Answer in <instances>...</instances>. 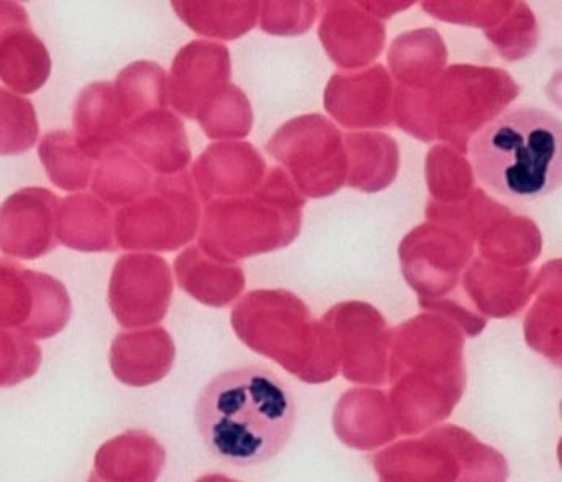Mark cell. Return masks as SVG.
<instances>
[{"label": "cell", "instance_id": "18", "mask_svg": "<svg viewBox=\"0 0 562 482\" xmlns=\"http://www.w3.org/2000/svg\"><path fill=\"white\" fill-rule=\"evenodd\" d=\"M40 137V123L31 100L0 88V156L22 155Z\"/></svg>", "mask_w": 562, "mask_h": 482}, {"label": "cell", "instance_id": "3", "mask_svg": "<svg viewBox=\"0 0 562 482\" xmlns=\"http://www.w3.org/2000/svg\"><path fill=\"white\" fill-rule=\"evenodd\" d=\"M373 463L381 482H506L509 474L503 453L454 425L394 444Z\"/></svg>", "mask_w": 562, "mask_h": 482}, {"label": "cell", "instance_id": "4", "mask_svg": "<svg viewBox=\"0 0 562 482\" xmlns=\"http://www.w3.org/2000/svg\"><path fill=\"white\" fill-rule=\"evenodd\" d=\"M193 206L183 177H158L150 190L116 214L117 246L130 251L171 253L192 238Z\"/></svg>", "mask_w": 562, "mask_h": 482}, {"label": "cell", "instance_id": "8", "mask_svg": "<svg viewBox=\"0 0 562 482\" xmlns=\"http://www.w3.org/2000/svg\"><path fill=\"white\" fill-rule=\"evenodd\" d=\"M120 145L156 175L182 171L190 159L182 123L166 109L142 114L127 124Z\"/></svg>", "mask_w": 562, "mask_h": 482}, {"label": "cell", "instance_id": "11", "mask_svg": "<svg viewBox=\"0 0 562 482\" xmlns=\"http://www.w3.org/2000/svg\"><path fill=\"white\" fill-rule=\"evenodd\" d=\"M72 124L76 142L89 158L100 159L117 147L126 123L117 105L114 86L93 82L82 89L76 100Z\"/></svg>", "mask_w": 562, "mask_h": 482}, {"label": "cell", "instance_id": "7", "mask_svg": "<svg viewBox=\"0 0 562 482\" xmlns=\"http://www.w3.org/2000/svg\"><path fill=\"white\" fill-rule=\"evenodd\" d=\"M60 200L41 187H26L0 204V251L33 261L58 245L57 213Z\"/></svg>", "mask_w": 562, "mask_h": 482}, {"label": "cell", "instance_id": "10", "mask_svg": "<svg viewBox=\"0 0 562 482\" xmlns=\"http://www.w3.org/2000/svg\"><path fill=\"white\" fill-rule=\"evenodd\" d=\"M176 348L162 328L121 332L110 349L114 377L130 386H148L162 380L172 369Z\"/></svg>", "mask_w": 562, "mask_h": 482}, {"label": "cell", "instance_id": "20", "mask_svg": "<svg viewBox=\"0 0 562 482\" xmlns=\"http://www.w3.org/2000/svg\"><path fill=\"white\" fill-rule=\"evenodd\" d=\"M196 482H238L224 477V474H210V477L200 478Z\"/></svg>", "mask_w": 562, "mask_h": 482}, {"label": "cell", "instance_id": "12", "mask_svg": "<svg viewBox=\"0 0 562 482\" xmlns=\"http://www.w3.org/2000/svg\"><path fill=\"white\" fill-rule=\"evenodd\" d=\"M50 54L31 27L30 16L0 33V81L13 92H37L50 78Z\"/></svg>", "mask_w": 562, "mask_h": 482}, {"label": "cell", "instance_id": "5", "mask_svg": "<svg viewBox=\"0 0 562 482\" xmlns=\"http://www.w3.org/2000/svg\"><path fill=\"white\" fill-rule=\"evenodd\" d=\"M71 317V300L64 283L47 273L0 259V328L27 338L60 333Z\"/></svg>", "mask_w": 562, "mask_h": 482}, {"label": "cell", "instance_id": "17", "mask_svg": "<svg viewBox=\"0 0 562 482\" xmlns=\"http://www.w3.org/2000/svg\"><path fill=\"white\" fill-rule=\"evenodd\" d=\"M40 158L48 179L66 192L86 189L93 176L89 158L69 131H52L40 144Z\"/></svg>", "mask_w": 562, "mask_h": 482}, {"label": "cell", "instance_id": "6", "mask_svg": "<svg viewBox=\"0 0 562 482\" xmlns=\"http://www.w3.org/2000/svg\"><path fill=\"white\" fill-rule=\"evenodd\" d=\"M172 277L166 259L147 253L124 255L111 273L109 301L124 328H145L165 321Z\"/></svg>", "mask_w": 562, "mask_h": 482}, {"label": "cell", "instance_id": "9", "mask_svg": "<svg viewBox=\"0 0 562 482\" xmlns=\"http://www.w3.org/2000/svg\"><path fill=\"white\" fill-rule=\"evenodd\" d=\"M336 435L357 450H373L398 436L397 423L383 391H347L333 414Z\"/></svg>", "mask_w": 562, "mask_h": 482}, {"label": "cell", "instance_id": "14", "mask_svg": "<svg viewBox=\"0 0 562 482\" xmlns=\"http://www.w3.org/2000/svg\"><path fill=\"white\" fill-rule=\"evenodd\" d=\"M58 243L85 253L114 251L113 216L105 203L79 193L64 198L57 213Z\"/></svg>", "mask_w": 562, "mask_h": 482}, {"label": "cell", "instance_id": "19", "mask_svg": "<svg viewBox=\"0 0 562 482\" xmlns=\"http://www.w3.org/2000/svg\"><path fill=\"white\" fill-rule=\"evenodd\" d=\"M40 346L16 329L0 328V388L15 386L37 373Z\"/></svg>", "mask_w": 562, "mask_h": 482}, {"label": "cell", "instance_id": "2", "mask_svg": "<svg viewBox=\"0 0 562 482\" xmlns=\"http://www.w3.org/2000/svg\"><path fill=\"white\" fill-rule=\"evenodd\" d=\"M470 154L479 182L495 195L540 200L561 186V121L544 110L516 107L474 135Z\"/></svg>", "mask_w": 562, "mask_h": 482}, {"label": "cell", "instance_id": "1", "mask_svg": "<svg viewBox=\"0 0 562 482\" xmlns=\"http://www.w3.org/2000/svg\"><path fill=\"white\" fill-rule=\"evenodd\" d=\"M296 419L293 391L260 366L217 374L195 408L198 433L210 452L237 467L279 456L293 436Z\"/></svg>", "mask_w": 562, "mask_h": 482}, {"label": "cell", "instance_id": "16", "mask_svg": "<svg viewBox=\"0 0 562 482\" xmlns=\"http://www.w3.org/2000/svg\"><path fill=\"white\" fill-rule=\"evenodd\" d=\"M113 86L126 126L142 114L168 107V76L158 64H132L120 72Z\"/></svg>", "mask_w": 562, "mask_h": 482}, {"label": "cell", "instance_id": "13", "mask_svg": "<svg viewBox=\"0 0 562 482\" xmlns=\"http://www.w3.org/2000/svg\"><path fill=\"white\" fill-rule=\"evenodd\" d=\"M165 467V449L147 433L131 431L109 440L97 452L89 482H156Z\"/></svg>", "mask_w": 562, "mask_h": 482}, {"label": "cell", "instance_id": "15", "mask_svg": "<svg viewBox=\"0 0 562 482\" xmlns=\"http://www.w3.org/2000/svg\"><path fill=\"white\" fill-rule=\"evenodd\" d=\"M92 190L111 206H127L150 190L151 172L123 147H114L100 158L93 172Z\"/></svg>", "mask_w": 562, "mask_h": 482}]
</instances>
